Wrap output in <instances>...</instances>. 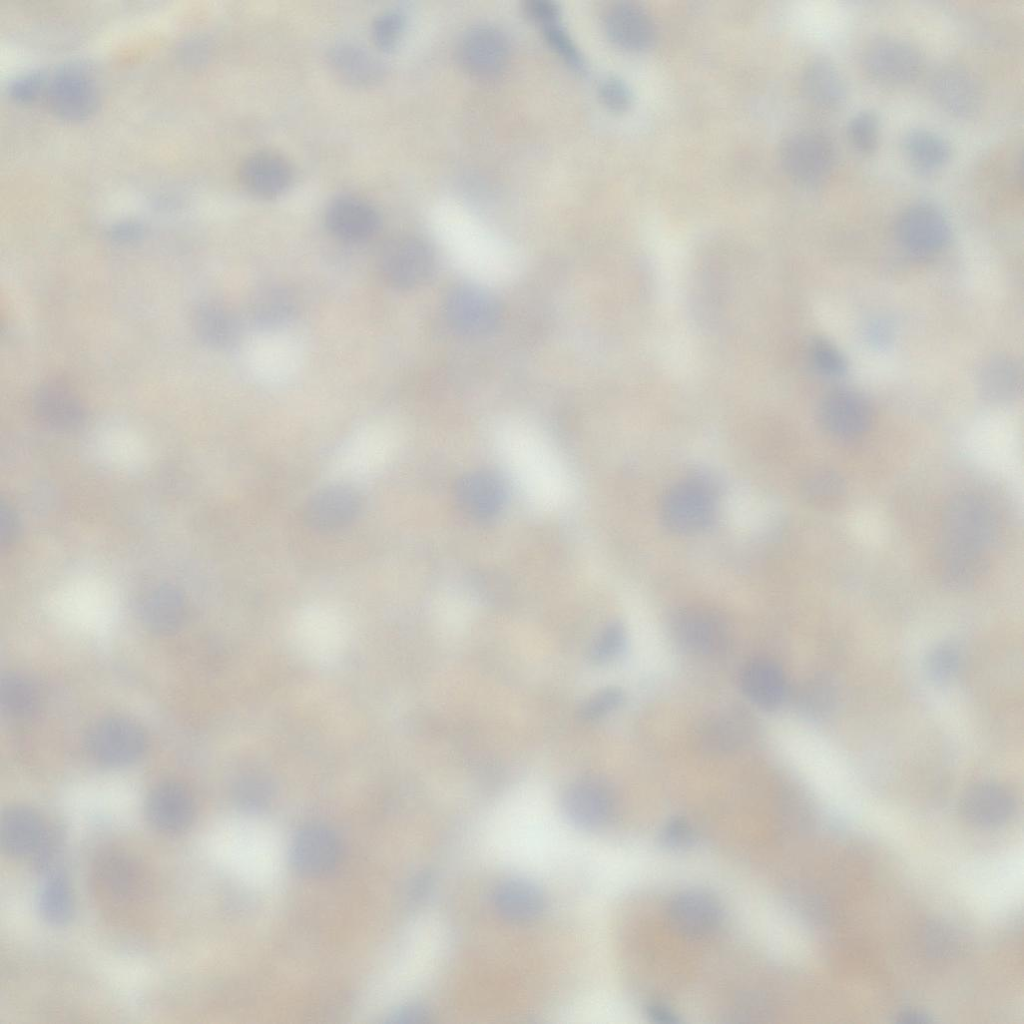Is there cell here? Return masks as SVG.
Here are the masks:
<instances>
[{"label": "cell", "mask_w": 1024, "mask_h": 1024, "mask_svg": "<svg viewBox=\"0 0 1024 1024\" xmlns=\"http://www.w3.org/2000/svg\"><path fill=\"white\" fill-rule=\"evenodd\" d=\"M741 687L754 704L773 709L783 701L786 681L780 667L764 658L748 662L741 673Z\"/></svg>", "instance_id": "83f0119b"}, {"label": "cell", "mask_w": 1024, "mask_h": 1024, "mask_svg": "<svg viewBox=\"0 0 1024 1024\" xmlns=\"http://www.w3.org/2000/svg\"><path fill=\"white\" fill-rule=\"evenodd\" d=\"M623 700L618 687H607L592 695L581 707L579 715L585 721L600 719L616 709Z\"/></svg>", "instance_id": "c3c4849f"}, {"label": "cell", "mask_w": 1024, "mask_h": 1024, "mask_svg": "<svg viewBox=\"0 0 1024 1024\" xmlns=\"http://www.w3.org/2000/svg\"><path fill=\"white\" fill-rule=\"evenodd\" d=\"M455 498L465 514L476 520H488L501 511L505 490L497 476L479 470L467 473L458 480Z\"/></svg>", "instance_id": "44dd1931"}, {"label": "cell", "mask_w": 1024, "mask_h": 1024, "mask_svg": "<svg viewBox=\"0 0 1024 1024\" xmlns=\"http://www.w3.org/2000/svg\"><path fill=\"white\" fill-rule=\"evenodd\" d=\"M90 754L108 766H124L135 762L144 753L147 738L134 721L108 717L98 721L88 735Z\"/></svg>", "instance_id": "8992f818"}, {"label": "cell", "mask_w": 1024, "mask_h": 1024, "mask_svg": "<svg viewBox=\"0 0 1024 1024\" xmlns=\"http://www.w3.org/2000/svg\"><path fill=\"white\" fill-rule=\"evenodd\" d=\"M447 259L476 283L498 286L511 282L522 269L517 248L463 221H447L440 234Z\"/></svg>", "instance_id": "6da1fadb"}, {"label": "cell", "mask_w": 1024, "mask_h": 1024, "mask_svg": "<svg viewBox=\"0 0 1024 1024\" xmlns=\"http://www.w3.org/2000/svg\"><path fill=\"white\" fill-rule=\"evenodd\" d=\"M694 832L689 823L680 817L666 823L660 833L661 844L671 850H683L692 845Z\"/></svg>", "instance_id": "816d5d0a"}, {"label": "cell", "mask_w": 1024, "mask_h": 1024, "mask_svg": "<svg viewBox=\"0 0 1024 1024\" xmlns=\"http://www.w3.org/2000/svg\"><path fill=\"white\" fill-rule=\"evenodd\" d=\"M942 522L940 547L985 557L995 537L996 521L982 499L970 494L953 497L944 509Z\"/></svg>", "instance_id": "7a4b0ae2"}, {"label": "cell", "mask_w": 1024, "mask_h": 1024, "mask_svg": "<svg viewBox=\"0 0 1024 1024\" xmlns=\"http://www.w3.org/2000/svg\"><path fill=\"white\" fill-rule=\"evenodd\" d=\"M715 511V495L706 482L687 479L671 487L663 498L661 515L666 526L677 533L705 528Z\"/></svg>", "instance_id": "277c9868"}, {"label": "cell", "mask_w": 1024, "mask_h": 1024, "mask_svg": "<svg viewBox=\"0 0 1024 1024\" xmlns=\"http://www.w3.org/2000/svg\"><path fill=\"white\" fill-rule=\"evenodd\" d=\"M138 612L143 624L157 634H169L178 629L186 616L183 594L169 584H158L140 596Z\"/></svg>", "instance_id": "d4e9b609"}, {"label": "cell", "mask_w": 1024, "mask_h": 1024, "mask_svg": "<svg viewBox=\"0 0 1024 1024\" xmlns=\"http://www.w3.org/2000/svg\"><path fill=\"white\" fill-rule=\"evenodd\" d=\"M42 918L53 925L67 923L74 912V896L67 877L61 872H50L37 900Z\"/></svg>", "instance_id": "d590c367"}, {"label": "cell", "mask_w": 1024, "mask_h": 1024, "mask_svg": "<svg viewBox=\"0 0 1024 1024\" xmlns=\"http://www.w3.org/2000/svg\"><path fill=\"white\" fill-rule=\"evenodd\" d=\"M671 628L675 641L694 654H715L722 651L728 641L723 620L707 608H683L674 616Z\"/></svg>", "instance_id": "8fae6325"}, {"label": "cell", "mask_w": 1024, "mask_h": 1024, "mask_svg": "<svg viewBox=\"0 0 1024 1024\" xmlns=\"http://www.w3.org/2000/svg\"><path fill=\"white\" fill-rule=\"evenodd\" d=\"M32 402L39 420L55 430L73 431L85 421L84 406L62 382L43 384L36 390Z\"/></svg>", "instance_id": "7402d4cb"}, {"label": "cell", "mask_w": 1024, "mask_h": 1024, "mask_svg": "<svg viewBox=\"0 0 1024 1024\" xmlns=\"http://www.w3.org/2000/svg\"><path fill=\"white\" fill-rule=\"evenodd\" d=\"M843 492V481L832 472L815 474L805 485L806 496L815 503H833L842 496Z\"/></svg>", "instance_id": "7dc6e473"}, {"label": "cell", "mask_w": 1024, "mask_h": 1024, "mask_svg": "<svg viewBox=\"0 0 1024 1024\" xmlns=\"http://www.w3.org/2000/svg\"><path fill=\"white\" fill-rule=\"evenodd\" d=\"M45 98L60 118L81 120L98 105L99 92L92 75L83 67L67 64L49 76Z\"/></svg>", "instance_id": "5b68a950"}, {"label": "cell", "mask_w": 1024, "mask_h": 1024, "mask_svg": "<svg viewBox=\"0 0 1024 1024\" xmlns=\"http://www.w3.org/2000/svg\"><path fill=\"white\" fill-rule=\"evenodd\" d=\"M252 322L271 330L288 323L296 312V301L286 289L266 287L253 297L249 307Z\"/></svg>", "instance_id": "e575fe53"}, {"label": "cell", "mask_w": 1024, "mask_h": 1024, "mask_svg": "<svg viewBox=\"0 0 1024 1024\" xmlns=\"http://www.w3.org/2000/svg\"><path fill=\"white\" fill-rule=\"evenodd\" d=\"M430 880L431 878L427 874H422L415 879L412 886V897L414 899L418 900L426 895L430 887Z\"/></svg>", "instance_id": "91938a15"}, {"label": "cell", "mask_w": 1024, "mask_h": 1024, "mask_svg": "<svg viewBox=\"0 0 1024 1024\" xmlns=\"http://www.w3.org/2000/svg\"><path fill=\"white\" fill-rule=\"evenodd\" d=\"M328 62L338 78L352 85H369L382 75L380 63L366 50L351 44L333 47Z\"/></svg>", "instance_id": "4dcf8cb0"}, {"label": "cell", "mask_w": 1024, "mask_h": 1024, "mask_svg": "<svg viewBox=\"0 0 1024 1024\" xmlns=\"http://www.w3.org/2000/svg\"><path fill=\"white\" fill-rule=\"evenodd\" d=\"M983 395L995 402L1014 398L1020 388V373L1017 365L1007 357H996L988 361L979 376Z\"/></svg>", "instance_id": "8d00e7d4"}, {"label": "cell", "mask_w": 1024, "mask_h": 1024, "mask_svg": "<svg viewBox=\"0 0 1024 1024\" xmlns=\"http://www.w3.org/2000/svg\"><path fill=\"white\" fill-rule=\"evenodd\" d=\"M146 815L158 831L166 834L181 833L192 824L195 805L184 785L167 781L158 784L149 793Z\"/></svg>", "instance_id": "9a60e30c"}, {"label": "cell", "mask_w": 1024, "mask_h": 1024, "mask_svg": "<svg viewBox=\"0 0 1024 1024\" xmlns=\"http://www.w3.org/2000/svg\"><path fill=\"white\" fill-rule=\"evenodd\" d=\"M603 27L609 40L626 51H644L656 39V28L649 14L631 2L610 5L604 13Z\"/></svg>", "instance_id": "2e32d148"}, {"label": "cell", "mask_w": 1024, "mask_h": 1024, "mask_svg": "<svg viewBox=\"0 0 1024 1024\" xmlns=\"http://www.w3.org/2000/svg\"><path fill=\"white\" fill-rule=\"evenodd\" d=\"M49 76L42 70L24 72L8 85L9 95L17 102L31 103L46 94Z\"/></svg>", "instance_id": "f6af8a7d"}, {"label": "cell", "mask_w": 1024, "mask_h": 1024, "mask_svg": "<svg viewBox=\"0 0 1024 1024\" xmlns=\"http://www.w3.org/2000/svg\"><path fill=\"white\" fill-rule=\"evenodd\" d=\"M142 233V226L135 221H124L114 225L110 229V235L118 241L135 239Z\"/></svg>", "instance_id": "680465c9"}, {"label": "cell", "mask_w": 1024, "mask_h": 1024, "mask_svg": "<svg viewBox=\"0 0 1024 1024\" xmlns=\"http://www.w3.org/2000/svg\"><path fill=\"white\" fill-rule=\"evenodd\" d=\"M291 168L280 155L261 151L247 157L240 168L242 184L251 193L270 198L281 194L291 181Z\"/></svg>", "instance_id": "484cf974"}, {"label": "cell", "mask_w": 1024, "mask_h": 1024, "mask_svg": "<svg viewBox=\"0 0 1024 1024\" xmlns=\"http://www.w3.org/2000/svg\"><path fill=\"white\" fill-rule=\"evenodd\" d=\"M548 45L572 68L582 71L584 58L560 21L542 26Z\"/></svg>", "instance_id": "ee69618b"}, {"label": "cell", "mask_w": 1024, "mask_h": 1024, "mask_svg": "<svg viewBox=\"0 0 1024 1024\" xmlns=\"http://www.w3.org/2000/svg\"><path fill=\"white\" fill-rule=\"evenodd\" d=\"M801 85L808 101L823 110H837L847 97L841 73L827 58H815L807 64Z\"/></svg>", "instance_id": "4316f807"}, {"label": "cell", "mask_w": 1024, "mask_h": 1024, "mask_svg": "<svg viewBox=\"0 0 1024 1024\" xmlns=\"http://www.w3.org/2000/svg\"><path fill=\"white\" fill-rule=\"evenodd\" d=\"M380 272L389 283L407 285L414 282L422 268L419 247L405 240H395L383 247L379 258Z\"/></svg>", "instance_id": "d6a6232c"}, {"label": "cell", "mask_w": 1024, "mask_h": 1024, "mask_svg": "<svg viewBox=\"0 0 1024 1024\" xmlns=\"http://www.w3.org/2000/svg\"><path fill=\"white\" fill-rule=\"evenodd\" d=\"M96 872L100 886L118 900L131 899L140 891L141 868L126 854L114 852L105 855Z\"/></svg>", "instance_id": "f546056e"}, {"label": "cell", "mask_w": 1024, "mask_h": 1024, "mask_svg": "<svg viewBox=\"0 0 1024 1024\" xmlns=\"http://www.w3.org/2000/svg\"><path fill=\"white\" fill-rule=\"evenodd\" d=\"M930 91L935 102L947 113L957 118H971L983 105V90L975 75L959 64H949L938 69L930 82Z\"/></svg>", "instance_id": "30bf717a"}, {"label": "cell", "mask_w": 1024, "mask_h": 1024, "mask_svg": "<svg viewBox=\"0 0 1024 1024\" xmlns=\"http://www.w3.org/2000/svg\"><path fill=\"white\" fill-rule=\"evenodd\" d=\"M563 809L575 825L593 829L606 824L615 809V798L607 782L598 777H583L574 782L563 797Z\"/></svg>", "instance_id": "7c38bea8"}, {"label": "cell", "mask_w": 1024, "mask_h": 1024, "mask_svg": "<svg viewBox=\"0 0 1024 1024\" xmlns=\"http://www.w3.org/2000/svg\"><path fill=\"white\" fill-rule=\"evenodd\" d=\"M850 143L859 153L872 154L879 144V118L872 110L855 114L847 126Z\"/></svg>", "instance_id": "ab89813d"}, {"label": "cell", "mask_w": 1024, "mask_h": 1024, "mask_svg": "<svg viewBox=\"0 0 1024 1024\" xmlns=\"http://www.w3.org/2000/svg\"><path fill=\"white\" fill-rule=\"evenodd\" d=\"M1014 799L1010 792L994 782H980L969 787L960 800V812L971 824L995 827L1013 814Z\"/></svg>", "instance_id": "ffe728a7"}, {"label": "cell", "mask_w": 1024, "mask_h": 1024, "mask_svg": "<svg viewBox=\"0 0 1024 1024\" xmlns=\"http://www.w3.org/2000/svg\"><path fill=\"white\" fill-rule=\"evenodd\" d=\"M813 367L827 376H842L847 371V362L842 353L829 341L816 338L808 348Z\"/></svg>", "instance_id": "60d3db41"}, {"label": "cell", "mask_w": 1024, "mask_h": 1024, "mask_svg": "<svg viewBox=\"0 0 1024 1024\" xmlns=\"http://www.w3.org/2000/svg\"><path fill=\"white\" fill-rule=\"evenodd\" d=\"M510 56L503 32L488 24L465 31L457 45V58L465 71L479 78H492L504 71Z\"/></svg>", "instance_id": "ba28073f"}, {"label": "cell", "mask_w": 1024, "mask_h": 1024, "mask_svg": "<svg viewBox=\"0 0 1024 1024\" xmlns=\"http://www.w3.org/2000/svg\"><path fill=\"white\" fill-rule=\"evenodd\" d=\"M525 15L541 27L559 21L561 9L553 0H527L523 4Z\"/></svg>", "instance_id": "f5cc1de1"}, {"label": "cell", "mask_w": 1024, "mask_h": 1024, "mask_svg": "<svg viewBox=\"0 0 1024 1024\" xmlns=\"http://www.w3.org/2000/svg\"><path fill=\"white\" fill-rule=\"evenodd\" d=\"M0 706L10 717L25 718L37 710L39 695L28 679L16 673H6L0 680Z\"/></svg>", "instance_id": "74e56055"}, {"label": "cell", "mask_w": 1024, "mask_h": 1024, "mask_svg": "<svg viewBox=\"0 0 1024 1024\" xmlns=\"http://www.w3.org/2000/svg\"><path fill=\"white\" fill-rule=\"evenodd\" d=\"M19 519L15 510L7 503L0 505V543L7 547L16 541L19 535Z\"/></svg>", "instance_id": "db71d44e"}, {"label": "cell", "mask_w": 1024, "mask_h": 1024, "mask_svg": "<svg viewBox=\"0 0 1024 1024\" xmlns=\"http://www.w3.org/2000/svg\"><path fill=\"white\" fill-rule=\"evenodd\" d=\"M195 326L199 337L215 348L232 347L240 337L237 318L221 305L208 303L201 306L195 315Z\"/></svg>", "instance_id": "836d02e7"}, {"label": "cell", "mask_w": 1024, "mask_h": 1024, "mask_svg": "<svg viewBox=\"0 0 1024 1024\" xmlns=\"http://www.w3.org/2000/svg\"><path fill=\"white\" fill-rule=\"evenodd\" d=\"M862 64L871 79L890 86L911 83L923 68L919 51L910 43L892 37L871 42L864 50Z\"/></svg>", "instance_id": "52a82bcc"}, {"label": "cell", "mask_w": 1024, "mask_h": 1024, "mask_svg": "<svg viewBox=\"0 0 1024 1024\" xmlns=\"http://www.w3.org/2000/svg\"><path fill=\"white\" fill-rule=\"evenodd\" d=\"M405 27L404 15L390 10L379 15L372 25V36L376 45L382 50L393 49L400 41Z\"/></svg>", "instance_id": "bcb514c9"}, {"label": "cell", "mask_w": 1024, "mask_h": 1024, "mask_svg": "<svg viewBox=\"0 0 1024 1024\" xmlns=\"http://www.w3.org/2000/svg\"><path fill=\"white\" fill-rule=\"evenodd\" d=\"M900 243L916 253L928 254L940 250L949 238V225L940 210L927 203L906 208L896 222Z\"/></svg>", "instance_id": "4fadbf2b"}, {"label": "cell", "mask_w": 1024, "mask_h": 1024, "mask_svg": "<svg viewBox=\"0 0 1024 1024\" xmlns=\"http://www.w3.org/2000/svg\"><path fill=\"white\" fill-rule=\"evenodd\" d=\"M626 644V632L619 622L605 626L593 641L589 654L595 663H606L615 659Z\"/></svg>", "instance_id": "b9f144b4"}, {"label": "cell", "mask_w": 1024, "mask_h": 1024, "mask_svg": "<svg viewBox=\"0 0 1024 1024\" xmlns=\"http://www.w3.org/2000/svg\"><path fill=\"white\" fill-rule=\"evenodd\" d=\"M428 1017V1011L419 1004H409L397 1009L387 1019L388 1023H417L423 1022Z\"/></svg>", "instance_id": "9f6ffc18"}, {"label": "cell", "mask_w": 1024, "mask_h": 1024, "mask_svg": "<svg viewBox=\"0 0 1024 1024\" xmlns=\"http://www.w3.org/2000/svg\"><path fill=\"white\" fill-rule=\"evenodd\" d=\"M340 854L337 836L320 826L301 830L293 839L290 849L294 869L309 878L322 877L333 871L339 862Z\"/></svg>", "instance_id": "5bb4252c"}, {"label": "cell", "mask_w": 1024, "mask_h": 1024, "mask_svg": "<svg viewBox=\"0 0 1024 1024\" xmlns=\"http://www.w3.org/2000/svg\"><path fill=\"white\" fill-rule=\"evenodd\" d=\"M959 665L960 653L958 648L951 643H942L935 646L928 653L925 667L928 675L933 680L945 682L957 673Z\"/></svg>", "instance_id": "7bdbcfd3"}, {"label": "cell", "mask_w": 1024, "mask_h": 1024, "mask_svg": "<svg viewBox=\"0 0 1024 1024\" xmlns=\"http://www.w3.org/2000/svg\"><path fill=\"white\" fill-rule=\"evenodd\" d=\"M601 103L613 112L626 111L632 103V93L628 85L620 78L609 76L598 86Z\"/></svg>", "instance_id": "681fc988"}, {"label": "cell", "mask_w": 1024, "mask_h": 1024, "mask_svg": "<svg viewBox=\"0 0 1024 1024\" xmlns=\"http://www.w3.org/2000/svg\"><path fill=\"white\" fill-rule=\"evenodd\" d=\"M820 422L826 431L839 438H855L871 423L872 413L867 400L852 390H835L822 400Z\"/></svg>", "instance_id": "ac0fdd59"}, {"label": "cell", "mask_w": 1024, "mask_h": 1024, "mask_svg": "<svg viewBox=\"0 0 1024 1024\" xmlns=\"http://www.w3.org/2000/svg\"><path fill=\"white\" fill-rule=\"evenodd\" d=\"M60 843V832L57 828L48 825L42 840L30 856L31 863L36 871L41 873L51 872L52 864L60 849Z\"/></svg>", "instance_id": "f907efd6"}, {"label": "cell", "mask_w": 1024, "mask_h": 1024, "mask_svg": "<svg viewBox=\"0 0 1024 1024\" xmlns=\"http://www.w3.org/2000/svg\"><path fill=\"white\" fill-rule=\"evenodd\" d=\"M361 508L360 495L349 486L336 485L312 496L303 512L306 524L320 532L346 527L355 520Z\"/></svg>", "instance_id": "e0dca14e"}, {"label": "cell", "mask_w": 1024, "mask_h": 1024, "mask_svg": "<svg viewBox=\"0 0 1024 1024\" xmlns=\"http://www.w3.org/2000/svg\"><path fill=\"white\" fill-rule=\"evenodd\" d=\"M870 334H871V337L873 338L874 341H878L879 342V341H886V339L888 338L889 332H888V329L884 325H882V324L880 325V323H877V325L872 327V329L870 330Z\"/></svg>", "instance_id": "6125c7cd"}, {"label": "cell", "mask_w": 1024, "mask_h": 1024, "mask_svg": "<svg viewBox=\"0 0 1024 1024\" xmlns=\"http://www.w3.org/2000/svg\"><path fill=\"white\" fill-rule=\"evenodd\" d=\"M746 734V722L738 713H724L708 720L701 731L702 741L713 750L738 747Z\"/></svg>", "instance_id": "f35d334b"}, {"label": "cell", "mask_w": 1024, "mask_h": 1024, "mask_svg": "<svg viewBox=\"0 0 1024 1024\" xmlns=\"http://www.w3.org/2000/svg\"><path fill=\"white\" fill-rule=\"evenodd\" d=\"M780 162L796 183L816 186L829 178L835 163V150L824 134L805 130L788 136L780 147Z\"/></svg>", "instance_id": "3957f363"}, {"label": "cell", "mask_w": 1024, "mask_h": 1024, "mask_svg": "<svg viewBox=\"0 0 1024 1024\" xmlns=\"http://www.w3.org/2000/svg\"><path fill=\"white\" fill-rule=\"evenodd\" d=\"M899 1021L908 1023H926L930 1022V1019L926 1014L917 1011H905L899 1016Z\"/></svg>", "instance_id": "94428289"}, {"label": "cell", "mask_w": 1024, "mask_h": 1024, "mask_svg": "<svg viewBox=\"0 0 1024 1024\" xmlns=\"http://www.w3.org/2000/svg\"><path fill=\"white\" fill-rule=\"evenodd\" d=\"M325 222L337 238L360 242L373 236L379 227V215L368 202L354 196H342L330 203Z\"/></svg>", "instance_id": "603a6c76"}, {"label": "cell", "mask_w": 1024, "mask_h": 1024, "mask_svg": "<svg viewBox=\"0 0 1024 1024\" xmlns=\"http://www.w3.org/2000/svg\"><path fill=\"white\" fill-rule=\"evenodd\" d=\"M647 1018L658 1024H676L680 1022L678 1015L668 1006L651 1004L646 1010Z\"/></svg>", "instance_id": "6f0895ef"}, {"label": "cell", "mask_w": 1024, "mask_h": 1024, "mask_svg": "<svg viewBox=\"0 0 1024 1024\" xmlns=\"http://www.w3.org/2000/svg\"><path fill=\"white\" fill-rule=\"evenodd\" d=\"M669 915L674 927L684 935L699 937L713 932L722 919V908L711 894L697 889L685 890L671 901Z\"/></svg>", "instance_id": "d6986e66"}, {"label": "cell", "mask_w": 1024, "mask_h": 1024, "mask_svg": "<svg viewBox=\"0 0 1024 1024\" xmlns=\"http://www.w3.org/2000/svg\"><path fill=\"white\" fill-rule=\"evenodd\" d=\"M813 685L808 688L807 701L808 707L813 710H825L827 709L833 699V689L828 685L826 681H816Z\"/></svg>", "instance_id": "11a10c76"}, {"label": "cell", "mask_w": 1024, "mask_h": 1024, "mask_svg": "<svg viewBox=\"0 0 1024 1024\" xmlns=\"http://www.w3.org/2000/svg\"><path fill=\"white\" fill-rule=\"evenodd\" d=\"M903 149L911 165L922 173L941 169L950 159L948 142L935 132L912 129L903 138Z\"/></svg>", "instance_id": "1f68e13d"}, {"label": "cell", "mask_w": 1024, "mask_h": 1024, "mask_svg": "<svg viewBox=\"0 0 1024 1024\" xmlns=\"http://www.w3.org/2000/svg\"><path fill=\"white\" fill-rule=\"evenodd\" d=\"M293 637L298 650L319 663L336 659L346 644V631L340 618L321 609L301 615L295 624Z\"/></svg>", "instance_id": "9c48e42d"}, {"label": "cell", "mask_w": 1024, "mask_h": 1024, "mask_svg": "<svg viewBox=\"0 0 1024 1024\" xmlns=\"http://www.w3.org/2000/svg\"><path fill=\"white\" fill-rule=\"evenodd\" d=\"M493 903L504 918L527 921L542 912L544 897L534 883L523 879H509L497 886L493 893Z\"/></svg>", "instance_id": "f1b7e54d"}, {"label": "cell", "mask_w": 1024, "mask_h": 1024, "mask_svg": "<svg viewBox=\"0 0 1024 1024\" xmlns=\"http://www.w3.org/2000/svg\"><path fill=\"white\" fill-rule=\"evenodd\" d=\"M47 828L46 822L31 808L9 807L0 820L1 850L10 857H30Z\"/></svg>", "instance_id": "cb8c5ba5"}]
</instances>
